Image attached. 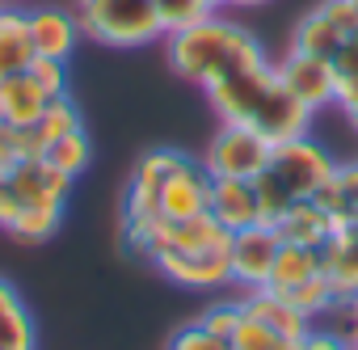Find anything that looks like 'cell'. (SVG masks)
<instances>
[{
	"label": "cell",
	"instance_id": "cell-28",
	"mask_svg": "<svg viewBox=\"0 0 358 350\" xmlns=\"http://www.w3.org/2000/svg\"><path fill=\"white\" fill-rule=\"evenodd\" d=\"M291 342H282L274 329H266L257 316H249L245 312V321L236 325V333H232V350H287Z\"/></svg>",
	"mask_w": 358,
	"mask_h": 350
},
{
	"label": "cell",
	"instance_id": "cell-22",
	"mask_svg": "<svg viewBox=\"0 0 358 350\" xmlns=\"http://www.w3.org/2000/svg\"><path fill=\"white\" fill-rule=\"evenodd\" d=\"M316 203L329 211L337 228H354L358 224V164H337L333 178L320 186Z\"/></svg>",
	"mask_w": 358,
	"mask_h": 350
},
{
	"label": "cell",
	"instance_id": "cell-31",
	"mask_svg": "<svg viewBox=\"0 0 358 350\" xmlns=\"http://www.w3.org/2000/svg\"><path fill=\"white\" fill-rule=\"evenodd\" d=\"M30 76L43 85L47 97H64V93H68V64H64V59H47V55H38V59L30 64Z\"/></svg>",
	"mask_w": 358,
	"mask_h": 350
},
{
	"label": "cell",
	"instance_id": "cell-14",
	"mask_svg": "<svg viewBox=\"0 0 358 350\" xmlns=\"http://www.w3.org/2000/svg\"><path fill=\"white\" fill-rule=\"evenodd\" d=\"M26 18H30L34 51L47 55V59H64V64H68L72 51H76V43L85 38L76 13H68V9H59V5H43V9H30Z\"/></svg>",
	"mask_w": 358,
	"mask_h": 350
},
{
	"label": "cell",
	"instance_id": "cell-24",
	"mask_svg": "<svg viewBox=\"0 0 358 350\" xmlns=\"http://www.w3.org/2000/svg\"><path fill=\"white\" fill-rule=\"evenodd\" d=\"M43 156H47L59 173H68V178H80V173L89 169V160H93V144H89V135H85V127H80V131H72V135H59Z\"/></svg>",
	"mask_w": 358,
	"mask_h": 350
},
{
	"label": "cell",
	"instance_id": "cell-21",
	"mask_svg": "<svg viewBox=\"0 0 358 350\" xmlns=\"http://www.w3.org/2000/svg\"><path fill=\"white\" fill-rule=\"evenodd\" d=\"M34 346H38V329L30 308L22 304L9 279H0V350H34Z\"/></svg>",
	"mask_w": 358,
	"mask_h": 350
},
{
	"label": "cell",
	"instance_id": "cell-25",
	"mask_svg": "<svg viewBox=\"0 0 358 350\" xmlns=\"http://www.w3.org/2000/svg\"><path fill=\"white\" fill-rule=\"evenodd\" d=\"M59 220H64V211H55V207H26L17 216V224L9 228V237L22 245H47L59 232Z\"/></svg>",
	"mask_w": 358,
	"mask_h": 350
},
{
	"label": "cell",
	"instance_id": "cell-36",
	"mask_svg": "<svg viewBox=\"0 0 358 350\" xmlns=\"http://www.w3.org/2000/svg\"><path fill=\"white\" fill-rule=\"evenodd\" d=\"M257 5H270V0H228V9H257Z\"/></svg>",
	"mask_w": 358,
	"mask_h": 350
},
{
	"label": "cell",
	"instance_id": "cell-9",
	"mask_svg": "<svg viewBox=\"0 0 358 350\" xmlns=\"http://www.w3.org/2000/svg\"><path fill=\"white\" fill-rule=\"evenodd\" d=\"M278 253H282V232L274 224H253L232 232V283L245 291L270 287Z\"/></svg>",
	"mask_w": 358,
	"mask_h": 350
},
{
	"label": "cell",
	"instance_id": "cell-35",
	"mask_svg": "<svg viewBox=\"0 0 358 350\" xmlns=\"http://www.w3.org/2000/svg\"><path fill=\"white\" fill-rule=\"evenodd\" d=\"M341 114H345V122H350V127H354V131H358V93H354V97H345V102H341Z\"/></svg>",
	"mask_w": 358,
	"mask_h": 350
},
{
	"label": "cell",
	"instance_id": "cell-19",
	"mask_svg": "<svg viewBox=\"0 0 358 350\" xmlns=\"http://www.w3.org/2000/svg\"><path fill=\"white\" fill-rule=\"evenodd\" d=\"M282 232L287 245H308V249H324V241L337 232V224L329 220V211L316 203V199H303L295 207H287V216L274 224Z\"/></svg>",
	"mask_w": 358,
	"mask_h": 350
},
{
	"label": "cell",
	"instance_id": "cell-12",
	"mask_svg": "<svg viewBox=\"0 0 358 350\" xmlns=\"http://www.w3.org/2000/svg\"><path fill=\"white\" fill-rule=\"evenodd\" d=\"M9 178H13V186H17V195H22V203H26V207H55V211H64V207H68L72 186H76V178L59 173L47 156L17 160V164L9 169Z\"/></svg>",
	"mask_w": 358,
	"mask_h": 350
},
{
	"label": "cell",
	"instance_id": "cell-29",
	"mask_svg": "<svg viewBox=\"0 0 358 350\" xmlns=\"http://www.w3.org/2000/svg\"><path fill=\"white\" fill-rule=\"evenodd\" d=\"M329 64H333V76H337V106H341L345 97L358 93V38H350Z\"/></svg>",
	"mask_w": 358,
	"mask_h": 350
},
{
	"label": "cell",
	"instance_id": "cell-10",
	"mask_svg": "<svg viewBox=\"0 0 358 350\" xmlns=\"http://www.w3.org/2000/svg\"><path fill=\"white\" fill-rule=\"evenodd\" d=\"M282 85L291 89L295 102H303L312 114L324 110V106H337V76H333V64L329 59H316V55H303V51H287L282 64H274Z\"/></svg>",
	"mask_w": 358,
	"mask_h": 350
},
{
	"label": "cell",
	"instance_id": "cell-32",
	"mask_svg": "<svg viewBox=\"0 0 358 350\" xmlns=\"http://www.w3.org/2000/svg\"><path fill=\"white\" fill-rule=\"evenodd\" d=\"M22 211H26V203H22V195H17V186L9 178V169H0V228L9 232Z\"/></svg>",
	"mask_w": 358,
	"mask_h": 350
},
{
	"label": "cell",
	"instance_id": "cell-33",
	"mask_svg": "<svg viewBox=\"0 0 358 350\" xmlns=\"http://www.w3.org/2000/svg\"><path fill=\"white\" fill-rule=\"evenodd\" d=\"M17 160H26V144H22V127L0 118V169H13Z\"/></svg>",
	"mask_w": 358,
	"mask_h": 350
},
{
	"label": "cell",
	"instance_id": "cell-4",
	"mask_svg": "<svg viewBox=\"0 0 358 350\" xmlns=\"http://www.w3.org/2000/svg\"><path fill=\"white\" fill-rule=\"evenodd\" d=\"M190 152H177V148H152L131 164V178L122 190V241L131 253H143L152 232L164 224L160 220V195H164V182L173 178V169Z\"/></svg>",
	"mask_w": 358,
	"mask_h": 350
},
{
	"label": "cell",
	"instance_id": "cell-8",
	"mask_svg": "<svg viewBox=\"0 0 358 350\" xmlns=\"http://www.w3.org/2000/svg\"><path fill=\"white\" fill-rule=\"evenodd\" d=\"M350 38H358V5L354 0H320L312 13L299 18L291 34V51L333 59Z\"/></svg>",
	"mask_w": 358,
	"mask_h": 350
},
{
	"label": "cell",
	"instance_id": "cell-20",
	"mask_svg": "<svg viewBox=\"0 0 358 350\" xmlns=\"http://www.w3.org/2000/svg\"><path fill=\"white\" fill-rule=\"evenodd\" d=\"M47 102H51V97L43 93V85H38L30 72L0 80V118L13 122V127H30V122L47 110Z\"/></svg>",
	"mask_w": 358,
	"mask_h": 350
},
{
	"label": "cell",
	"instance_id": "cell-2",
	"mask_svg": "<svg viewBox=\"0 0 358 350\" xmlns=\"http://www.w3.org/2000/svg\"><path fill=\"white\" fill-rule=\"evenodd\" d=\"M164 59L182 80L211 89L215 80L262 64L266 55H262V43L253 30H245L241 22H232L224 13H211L186 30L164 34Z\"/></svg>",
	"mask_w": 358,
	"mask_h": 350
},
{
	"label": "cell",
	"instance_id": "cell-26",
	"mask_svg": "<svg viewBox=\"0 0 358 350\" xmlns=\"http://www.w3.org/2000/svg\"><path fill=\"white\" fill-rule=\"evenodd\" d=\"M211 13H220L211 0H156V18H160L164 34L186 30V26H194V22H203V18H211Z\"/></svg>",
	"mask_w": 358,
	"mask_h": 350
},
{
	"label": "cell",
	"instance_id": "cell-37",
	"mask_svg": "<svg viewBox=\"0 0 358 350\" xmlns=\"http://www.w3.org/2000/svg\"><path fill=\"white\" fill-rule=\"evenodd\" d=\"M211 5H215V9H220V13H224V9H228V0H211Z\"/></svg>",
	"mask_w": 358,
	"mask_h": 350
},
{
	"label": "cell",
	"instance_id": "cell-5",
	"mask_svg": "<svg viewBox=\"0 0 358 350\" xmlns=\"http://www.w3.org/2000/svg\"><path fill=\"white\" fill-rule=\"evenodd\" d=\"M76 22L85 38L114 51H139L164 43L156 0H76Z\"/></svg>",
	"mask_w": 358,
	"mask_h": 350
},
{
	"label": "cell",
	"instance_id": "cell-23",
	"mask_svg": "<svg viewBox=\"0 0 358 350\" xmlns=\"http://www.w3.org/2000/svg\"><path fill=\"white\" fill-rule=\"evenodd\" d=\"M316 274H324V266H320V249H308V245H287L282 241V253H278V262H274V274H270V291H291V287H299V283H308V279H316Z\"/></svg>",
	"mask_w": 358,
	"mask_h": 350
},
{
	"label": "cell",
	"instance_id": "cell-40",
	"mask_svg": "<svg viewBox=\"0 0 358 350\" xmlns=\"http://www.w3.org/2000/svg\"><path fill=\"white\" fill-rule=\"evenodd\" d=\"M354 228H358V224H354Z\"/></svg>",
	"mask_w": 358,
	"mask_h": 350
},
{
	"label": "cell",
	"instance_id": "cell-18",
	"mask_svg": "<svg viewBox=\"0 0 358 350\" xmlns=\"http://www.w3.org/2000/svg\"><path fill=\"white\" fill-rule=\"evenodd\" d=\"M34 59H38V51L30 38V18L13 5H0V80L30 72Z\"/></svg>",
	"mask_w": 358,
	"mask_h": 350
},
{
	"label": "cell",
	"instance_id": "cell-34",
	"mask_svg": "<svg viewBox=\"0 0 358 350\" xmlns=\"http://www.w3.org/2000/svg\"><path fill=\"white\" fill-rule=\"evenodd\" d=\"M337 316H341V325H333L341 337H345V346L350 350H358V295L350 300V304H341V308H333Z\"/></svg>",
	"mask_w": 358,
	"mask_h": 350
},
{
	"label": "cell",
	"instance_id": "cell-11",
	"mask_svg": "<svg viewBox=\"0 0 358 350\" xmlns=\"http://www.w3.org/2000/svg\"><path fill=\"white\" fill-rule=\"evenodd\" d=\"M211 207V173L203 169L199 156H186L173 169L160 195V220H194Z\"/></svg>",
	"mask_w": 358,
	"mask_h": 350
},
{
	"label": "cell",
	"instance_id": "cell-39",
	"mask_svg": "<svg viewBox=\"0 0 358 350\" xmlns=\"http://www.w3.org/2000/svg\"><path fill=\"white\" fill-rule=\"evenodd\" d=\"M354 5H358V0H354Z\"/></svg>",
	"mask_w": 358,
	"mask_h": 350
},
{
	"label": "cell",
	"instance_id": "cell-16",
	"mask_svg": "<svg viewBox=\"0 0 358 350\" xmlns=\"http://www.w3.org/2000/svg\"><path fill=\"white\" fill-rule=\"evenodd\" d=\"M320 266L337 295V308L350 304L358 295V228H337L320 249Z\"/></svg>",
	"mask_w": 358,
	"mask_h": 350
},
{
	"label": "cell",
	"instance_id": "cell-3",
	"mask_svg": "<svg viewBox=\"0 0 358 350\" xmlns=\"http://www.w3.org/2000/svg\"><path fill=\"white\" fill-rule=\"evenodd\" d=\"M337 160L312 139V135H299V139H282L270 148V160L266 169L257 173V195H262V211L270 224H278L287 216V207L303 203V199H316L320 186L333 178Z\"/></svg>",
	"mask_w": 358,
	"mask_h": 350
},
{
	"label": "cell",
	"instance_id": "cell-17",
	"mask_svg": "<svg viewBox=\"0 0 358 350\" xmlns=\"http://www.w3.org/2000/svg\"><path fill=\"white\" fill-rule=\"evenodd\" d=\"M85 127V118H80V110H76V102H72V93H64V97H51L47 102V110L30 122V127H22V144H26V160H34V156H43L59 135H72V131H80Z\"/></svg>",
	"mask_w": 358,
	"mask_h": 350
},
{
	"label": "cell",
	"instance_id": "cell-1",
	"mask_svg": "<svg viewBox=\"0 0 358 350\" xmlns=\"http://www.w3.org/2000/svg\"><path fill=\"white\" fill-rule=\"evenodd\" d=\"M207 97H211V110L220 114V122L249 127V131H257L270 144L299 139L312 127V110L291 97V89L282 85L278 68L266 64V59L215 80L207 89Z\"/></svg>",
	"mask_w": 358,
	"mask_h": 350
},
{
	"label": "cell",
	"instance_id": "cell-13",
	"mask_svg": "<svg viewBox=\"0 0 358 350\" xmlns=\"http://www.w3.org/2000/svg\"><path fill=\"white\" fill-rule=\"evenodd\" d=\"M228 232L253 228V224H270L262 211V195L257 182H241V178H211V207H207Z\"/></svg>",
	"mask_w": 358,
	"mask_h": 350
},
{
	"label": "cell",
	"instance_id": "cell-6",
	"mask_svg": "<svg viewBox=\"0 0 358 350\" xmlns=\"http://www.w3.org/2000/svg\"><path fill=\"white\" fill-rule=\"evenodd\" d=\"M160 279L173 287H190V291H220L232 287V245L215 249H173V245H152L143 253Z\"/></svg>",
	"mask_w": 358,
	"mask_h": 350
},
{
	"label": "cell",
	"instance_id": "cell-30",
	"mask_svg": "<svg viewBox=\"0 0 358 350\" xmlns=\"http://www.w3.org/2000/svg\"><path fill=\"white\" fill-rule=\"evenodd\" d=\"M164 350H232V342L228 337H215L211 329H203L199 321H190V325H182V329L169 337Z\"/></svg>",
	"mask_w": 358,
	"mask_h": 350
},
{
	"label": "cell",
	"instance_id": "cell-15",
	"mask_svg": "<svg viewBox=\"0 0 358 350\" xmlns=\"http://www.w3.org/2000/svg\"><path fill=\"white\" fill-rule=\"evenodd\" d=\"M241 304H245V312L249 316H257L266 329H274L282 342H303L312 329H316V321L312 316H303L295 304H287L278 291H270V287H257V291H245L241 295Z\"/></svg>",
	"mask_w": 358,
	"mask_h": 350
},
{
	"label": "cell",
	"instance_id": "cell-7",
	"mask_svg": "<svg viewBox=\"0 0 358 350\" xmlns=\"http://www.w3.org/2000/svg\"><path fill=\"white\" fill-rule=\"evenodd\" d=\"M270 139H262L257 131L249 127H236V122H220V131L211 135V144L203 148V169L211 178H241V182H253L257 173L266 169L270 160Z\"/></svg>",
	"mask_w": 358,
	"mask_h": 350
},
{
	"label": "cell",
	"instance_id": "cell-27",
	"mask_svg": "<svg viewBox=\"0 0 358 350\" xmlns=\"http://www.w3.org/2000/svg\"><path fill=\"white\" fill-rule=\"evenodd\" d=\"M241 321H245V304L241 300H215V304H207L199 312V325L211 329L215 337H228V342H232V333H236Z\"/></svg>",
	"mask_w": 358,
	"mask_h": 350
},
{
	"label": "cell",
	"instance_id": "cell-38",
	"mask_svg": "<svg viewBox=\"0 0 358 350\" xmlns=\"http://www.w3.org/2000/svg\"><path fill=\"white\" fill-rule=\"evenodd\" d=\"M0 5H13V0H0Z\"/></svg>",
	"mask_w": 358,
	"mask_h": 350
}]
</instances>
